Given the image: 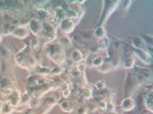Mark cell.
Segmentation results:
<instances>
[{"mask_svg":"<svg viewBox=\"0 0 153 114\" xmlns=\"http://www.w3.org/2000/svg\"><path fill=\"white\" fill-rule=\"evenodd\" d=\"M47 53L49 58H51L56 64H62L64 62V49L60 44L52 43L48 46Z\"/></svg>","mask_w":153,"mask_h":114,"instance_id":"obj_1","label":"cell"},{"mask_svg":"<svg viewBox=\"0 0 153 114\" xmlns=\"http://www.w3.org/2000/svg\"><path fill=\"white\" fill-rule=\"evenodd\" d=\"M27 51L22 49L18 53V55L16 56V62H17L21 67H29V60L32 56H30L29 53H26Z\"/></svg>","mask_w":153,"mask_h":114,"instance_id":"obj_2","label":"cell"},{"mask_svg":"<svg viewBox=\"0 0 153 114\" xmlns=\"http://www.w3.org/2000/svg\"><path fill=\"white\" fill-rule=\"evenodd\" d=\"M59 29L61 30L63 33H70V32L74 31V21L69 18L60 21L59 24Z\"/></svg>","mask_w":153,"mask_h":114,"instance_id":"obj_3","label":"cell"},{"mask_svg":"<svg viewBox=\"0 0 153 114\" xmlns=\"http://www.w3.org/2000/svg\"><path fill=\"white\" fill-rule=\"evenodd\" d=\"M29 30L31 31V33L34 35H38L40 32L42 31V22H40L38 20L33 19L29 22Z\"/></svg>","mask_w":153,"mask_h":114,"instance_id":"obj_4","label":"cell"},{"mask_svg":"<svg viewBox=\"0 0 153 114\" xmlns=\"http://www.w3.org/2000/svg\"><path fill=\"white\" fill-rule=\"evenodd\" d=\"M6 101H8V104H10L12 107L17 106V105L21 102V97H20L19 92H17V90H12V94L6 98Z\"/></svg>","mask_w":153,"mask_h":114,"instance_id":"obj_5","label":"cell"},{"mask_svg":"<svg viewBox=\"0 0 153 114\" xmlns=\"http://www.w3.org/2000/svg\"><path fill=\"white\" fill-rule=\"evenodd\" d=\"M28 34H29V30L26 27H18L12 31V35L19 39L26 38L28 36Z\"/></svg>","mask_w":153,"mask_h":114,"instance_id":"obj_6","label":"cell"},{"mask_svg":"<svg viewBox=\"0 0 153 114\" xmlns=\"http://www.w3.org/2000/svg\"><path fill=\"white\" fill-rule=\"evenodd\" d=\"M135 106H136V103L131 98H126L121 103V107H122V109L124 111H130V110H133L135 108Z\"/></svg>","mask_w":153,"mask_h":114,"instance_id":"obj_7","label":"cell"},{"mask_svg":"<svg viewBox=\"0 0 153 114\" xmlns=\"http://www.w3.org/2000/svg\"><path fill=\"white\" fill-rule=\"evenodd\" d=\"M136 55L139 57V59L141 60L142 62H144V63L148 64L149 62L151 61V58L149 57V55L147 53H145V51H143V49H136Z\"/></svg>","mask_w":153,"mask_h":114,"instance_id":"obj_8","label":"cell"},{"mask_svg":"<svg viewBox=\"0 0 153 114\" xmlns=\"http://www.w3.org/2000/svg\"><path fill=\"white\" fill-rule=\"evenodd\" d=\"M70 58H72V60L74 62V63L79 64L83 61V53H82L80 51H78V49H74V51L72 53V55H70Z\"/></svg>","mask_w":153,"mask_h":114,"instance_id":"obj_9","label":"cell"},{"mask_svg":"<svg viewBox=\"0 0 153 114\" xmlns=\"http://www.w3.org/2000/svg\"><path fill=\"white\" fill-rule=\"evenodd\" d=\"M54 17H55V19L59 20V21H62V20L66 19L67 16H66L65 10L63 9V7H58L56 10H55Z\"/></svg>","mask_w":153,"mask_h":114,"instance_id":"obj_10","label":"cell"},{"mask_svg":"<svg viewBox=\"0 0 153 114\" xmlns=\"http://www.w3.org/2000/svg\"><path fill=\"white\" fill-rule=\"evenodd\" d=\"M94 36L98 39H102L104 37H106V30L102 26L97 27L95 31H94Z\"/></svg>","mask_w":153,"mask_h":114,"instance_id":"obj_11","label":"cell"},{"mask_svg":"<svg viewBox=\"0 0 153 114\" xmlns=\"http://www.w3.org/2000/svg\"><path fill=\"white\" fill-rule=\"evenodd\" d=\"M60 108H61L64 112H72V109H74L72 103L69 102V101H64V102H62L61 104H60Z\"/></svg>","mask_w":153,"mask_h":114,"instance_id":"obj_12","label":"cell"},{"mask_svg":"<svg viewBox=\"0 0 153 114\" xmlns=\"http://www.w3.org/2000/svg\"><path fill=\"white\" fill-rule=\"evenodd\" d=\"M133 46H135V49H143V46H144V41L143 39L139 38V37H135L133 40Z\"/></svg>","mask_w":153,"mask_h":114,"instance_id":"obj_13","label":"cell"},{"mask_svg":"<svg viewBox=\"0 0 153 114\" xmlns=\"http://www.w3.org/2000/svg\"><path fill=\"white\" fill-rule=\"evenodd\" d=\"M91 64L94 67H100V66L104 64V58H102V57H99V56L95 57V58L92 59Z\"/></svg>","mask_w":153,"mask_h":114,"instance_id":"obj_14","label":"cell"},{"mask_svg":"<svg viewBox=\"0 0 153 114\" xmlns=\"http://www.w3.org/2000/svg\"><path fill=\"white\" fill-rule=\"evenodd\" d=\"M28 105H29V108H31V109L32 108H36V107H38L40 105V100L38 98H31Z\"/></svg>","mask_w":153,"mask_h":114,"instance_id":"obj_15","label":"cell"},{"mask_svg":"<svg viewBox=\"0 0 153 114\" xmlns=\"http://www.w3.org/2000/svg\"><path fill=\"white\" fill-rule=\"evenodd\" d=\"M81 94L85 99H90L92 96V90H90V88H81Z\"/></svg>","mask_w":153,"mask_h":114,"instance_id":"obj_16","label":"cell"},{"mask_svg":"<svg viewBox=\"0 0 153 114\" xmlns=\"http://www.w3.org/2000/svg\"><path fill=\"white\" fill-rule=\"evenodd\" d=\"M61 90H62V96H63V97H64V98H68L69 97V95H70V88H69L68 84L64 83V84L62 85Z\"/></svg>","mask_w":153,"mask_h":114,"instance_id":"obj_17","label":"cell"},{"mask_svg":"<svg viewBox=\"0 0 153 114\" xmlns=\"http://www.w3.org/2000/svg\"><path fill=\"white\" fill-rule=\"evenodd\" d=\"M133 64H135V61H133V57H129V58L125 59L123 62V66L125 68L129 69V68H133Z\"/></svg>","mask_w":153,"mask_h":114,"instance_id":"obj_18","label":"cell"},{"mask_svg":"<svg viewBox=\"0 0 153 114\" xmlns=\"http://www.w3.org/2000/svg\"><path fill=\"white\" fill-rule=\"evenodd\" d=\"M12 110H14V107L10 104H8V103H6L4 106H2L1 111H2V114H10L12 112Z\"/></svg>","mask_w":153,"mask_h":114,"instance_id":"obj_19","label":"cell"},{"mask_svg":"<svg viewBox=\"0 0 153 114\" xmlns=\"http://www.w3.org/2000/svg\"><path fill=\"white\" fill-rule=\"evenodd\" d=\"M145 105L150 110V112H152V94L151 92H150V96H148L145 99Z\"/></svg>","mask_w":153,"mask_h":114,"instance_id":"obj_20","label":"cell"},{"mask_svg":"<svg viewBox=\"0 0 153 114\" xmlns=\"http://www.w3.org/2000/svg\"><path fill=\"white\" fill-rule=\"evenodd\" d=\"M62 71H63V69L60 67V66H56V67H54L53 69H51V71H50V74H53V75H59V74H61Z\"/></svg>","mask_w":153,"mask_h":114,"instance_id":"obj_21","label":"cell"},{"mask_svg":"<svg viewBox=\"0 0 153 114\" xmlns=\"http://www.w3.org/2000/svg\"><path fill=\"white\" fill-rule=\"evenodd\" d=\"M94 86L96 88V90H102L106 88V82H105V80H98V81H96V83L94 84Z\"/></svg>","mask_w":153,"mask_h":114,"instance_id":"obj_22","label":"cell"},{"mask_svg":"<svg viewBox=\"0 0 153 114\" xmlns=\"http://www.w3.org/2000/svg\"><path fill=\"white\" fill-rule=\"evenodd\" d=\"M30 100H31V98H30L29 94H28V92H26V94H24V95H23V97L21 98V103H22V104H28Z\"/></svg>","mask_w":153,"mask_h":114,"instance_id":"obj_23","label":"cell"},{"mask_svg":"<svg viewBox=\"0 0 153 114\" xmlns=\"http://www.w3.org/2000/svg\"><path fill=\"white\" fill-rule=\"evenodd\" d=\"M31 46H32L33 49H40V41H38V39H36V38L31 39Z\"/></svg>","mask_w":153,"mask_h":114,"instance_id":"obj_24","label":"cell"},{"mask_svg":"<svg viewBox=\"0 0 153 114\" xmlns=\"http://www.w3.org/2000/svg\"><path fill=\"white\" fill-rule=\"evenodd\" d=\"M80 75H81V72H80L76 68H72V70H70V76H72V77L78 78Z\"/></svg>","mask_w":153,"mask_h":114,"instance_id":"obj_25","label":"cell"},{"mask_svg":"<svg viewBox=\"0 0 153 114\" xmlns=\"http://www.w3.org/2000/svg\"><path fill=\"white\" fill-rule=\"evenodd\" d=\"M107 105H108V102H107L106 100H100V101L98 102V108L101 110H106Z\"/></svg>","mask_w":153,"mask_h":114,"instance_id":"obj_26","label":"cell"},{"mask_svg":"<svg viewBox=\"0 0 153 114\" xmlns=\"http://www.w3.org/2000/svg\"><path fill=\"white\" fill-rule=\"evenodd\" d=\"M76 69H78V70L80 71V72H84L85 71V69H86V63H84V62H83V63H79L78 64V66H76Z\"/></svg>","mask_w":153,"mask_h":114,"instance_id":"obj_27","label":"cell"},{"mask_svg":"<svg viewBox=\"0 0 153 114\" xmlns=\"http://www.w3.org/2000/svg\"><path fill=\"white\" fill-rule=\"evenodd\" d=\"M87 112H88V110H87L86 107L81 106L76 109V114H87Z\"/></svg>","mask_w":153,"mask_h":114,"instance_id":"obj_28","label":"cell"},{"mask_svg":"<svg viewBox=\"0 0 153 114\" xmlns=\"http://www.w3.org/2000/svg\"><path fill=\"white\" fill-rule=\"evenodd\" d=\"M26 110V104H21V105H17L16 107V111L18 112H22Z\"/></svg>","mask_w":153,"mask_h":114,"instance_id":"obj_29","label":"cell"},{"mask_svg":"<svg viewBox=\"0 0 153 114\" xmlns=\"http://www.w3.org/2000/svg\"><path fill=\"white\" fill-rule=\"evenodd\" d=\"M50 69L49 68H44V67H42V68H40V70H38V72H40V74H50Z\"/></svg>","mask_w":153,"mask_h":114,"instance_id":"obj_30","label":"cell"},{"mask_svg":"<svg viewBox=\"0 0 153 114\" xmlns=\"http://www.w3.org/2000/svg\"><path fill=\"white\" fill-rule=\"evenodd\" d=\"M24 114H33L32 109H31V108H29L28 110H25V111H24Z\"/></svg>","mask_w":153,"mask_h":114,"instance_id":"obj_31","label":"cell"},{"mask_svg":"<svg viewBox=\"0 0 153 114\" xmlns=\"http://www.w3.org/2000/svg\"><path fill=\"white\" fill-rule=\"evenodd\" d=\"M1 109H2V104L0 103V111H1Z\"/></svg>","mask_w":153,"mask_h":114,"instance_id":"obj_32","label":"cell"},{"mask_svg":"<svg viewBox=\"0 0 153 114\" xmlns=\"http://www.w3.org/2000/svg\"><path fill=\"white\" fill-rule=\"evenodd\" d=\"M109 114H117V113H115V112H114V111H112V112H110Z\"/></svg>","mask_w":153,"mask_h":114,"instance_id":"obj_33","label":"cell"},{"mask_svg":"<svg viewBox=\"0 0 153 114\" xmlns=\"http://www.w3.org/2000/svg\"><path fill=\"white\" fill-rule=\"evenodd\" d=\"M152 112H147V113H144V114H151Z\"/></svg>","mask_w":153,"mask_h":114,"instance_id":"obj_34","label":"cell"},{"mask_svg":"<svg viewBox=\"0 0 153 114\" xmlns=\"http://www.w3.org/2000/svg\"><path fill=\"white\" fill-rule=\"evenodd\" d=\"M1 38H2V36H1V34H0V41H1Z\"/></svg>","mask_w":153,"mask_h":114,"instance_id":"obj_35","label":"cell"}]
</instances>
